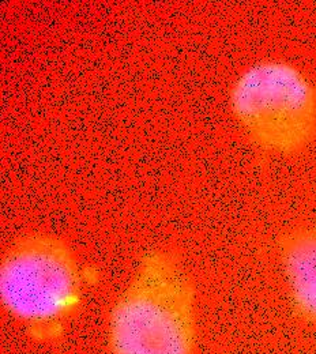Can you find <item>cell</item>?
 Listing matches in <instances>:
<instances>
[{
	"label": "cell",
	"mask_w": 316,
	"mask_h": 354,
	"mask_svg": "<svg viewBox=\"0 0 316 354\" xmlns=\"http://www.w3.org/2000/svg\"><path fill=\"white\" fill-rule=\"evenodd\" d=\"M111 354H195L196 295L167 250L146 251L108 316Z\"/></svg>",
	"instance_id": "6da1fadb"
},
{
	"label": "cell",
	"mask_w": 316,
	"mask_h": 354,
	"mask_svg": "<svg viewBox=\"0 0 316 354\" xmlns=\"http://www.w3.org/2000/svg\"><path fill=\"white\" fill-rule=\"evenodd\" d=\"M229 106L248 138L269 153L293 154L315 138V85L289 62L248 66L230 88Z\"/></svg>",
	"instance_id": "3957f363"
},
{
	"label": "cell",
	"mask_w": 316,
	"mask_h": 354,
	"mask_svg": "<svg viewBox=\"0 0 316 354\" xmlns=\"http://www.w3.org/2000/svg\"><path fill=\"white\" fill-rule=\"evenodd\" d=\"M278 255L292 310L316 331V225L284 233Z\"/></svg>",
	"instance_id": "277c9868"
},
{
	"label": "cell",
	"mask_w": 316,
	"mask_h": 354,
	"mask_svg": "<svg viewBox=\"0 0 316 354\" xmlns=\"http://www.w3.org/2000/svg\"><path fill=\"white\" fill-rule=\"evenodd\" d=\"M89 275L60 237L32 232L0 259V303L37 344L57 342L81 310Z\"/></svg>",
	"instance_id": "7a4b0ae2"
}]
</instances>
